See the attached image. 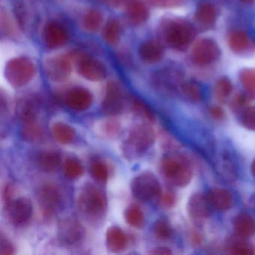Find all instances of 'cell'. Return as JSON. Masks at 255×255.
Listing matches in <instances>:
<instances>
[{
	"label": "cell",
	"mask_w": 255,
	"mask_h": 255,
	"mask_svg": "<svg viewBox=\"0 0 255 255\" xmlns=\"http://www.w3.org/2000/svg\"><path fill=\"white\" fill-rule=\"evenodd\" d=\"M77 207L80 216L89 225H101L107 216V194L92 183H86L79 191Z\"/></svg>",
	"instance_id": "obj_1"
},
{
	"label": "cell",
	"mask_w": 255,
	"mask_h": 255,
	"mask_svg": "<svg viewBox=\"0 0 255 255\" xmlns=\"http://www.w3.org/2000/svg\"><path fill=\"white\" fill-rule=\"evenodd\" d=\"M156 140L154 129L150 123L143 122L132 127L121 146L125 159L134 161L144 156L151 148Z\"/></svg>",
	"instance_id": "obj_2"
},
{
	"label": "cell",
	"mask_w": 255,
	"mask_h": 255,
	"mask_svg": "<svg viewBox=\"0 0 255 255\" xmlns=\"http://www.w3.org/2000/svg\"><path fill=\"white\" fill-rule=\"evenodd\" d=\"M160 171L164 178L176 187L187 186L193 176L190 161L179 153H171L164 156L160 162Z\"/></svg>",
	"instance_id": "obj_3"
},
{
	"label": "cell",
	"mask_w": 255,
	"mask_h": 255,
	"mask_svg": "<svg viewBox=\"0 0 255 255\" xmlns=\"http://www.w3.org/2000/svg\"><path fill=\"white\" fill-rule=\"evenodd\" d=\"M130 189L134 198L143 202L159 199L162 193L159 180L150 171H144L135 176L131 181Z\"/></svg>",
	"instance_id": "obj_4"
},
{
	"label": "cell",
	"mask_w": 255,
	"mask_h": 255,
	"mask_svg": "<svg viewBox=\"0 0 255 255\" xmlns=\"http://www.w3.org/2000/svg\"><path fill=\"white\" fill-rule=\"evenodd\" d=\"M35 67L33 62L26 57H17L11 59L5 68L7 81L14 88H22L33 78Z\"/></svg>",
	"instance_id": "obj_5"
},
{
	"label": "cell",
	"mask_w": 255,
	"mask_h": 255,
	"mask_svg": "<svg viewBox=\"0 0 255 255\" xmlns=\"http://www.w3.org/2000/svg\"><path fill=\"white\" fill-rule=\"evenodd\" d=\"M41 211L47 217L57 214L63 207L65 198L59 186L52 183L43 185L38 193Z\"/></svg>",
	"instance_id": "obj_6"
},
{
	"label": "cell",
	"mask_w": 255,
	"mask_h": 255,
	"mask_svg": "<svg viewBox=\"0 0 255 255\" xmlns=\"http://www.w3.org/2000/svg\"><path fill=\"white\" fill-rule=\"evenodd\" d=\"M193 36V28L181 20L171 22L165 29V41L175 50H184L190 44Z\"/></svg>",
	"instance_id": "obj_7"
},
{
	"label": "cell",
	"mask_w": 255,
	"mask_h": 255,
	"mask_svg": "<svg viewBox=\"0 0 255 255\" xmlns=\"http://www.w3.org/2000/svg\"><path fill=\"white\" fill-rule=\"evenodd\" d=\"M125 104L126 98L120 85L115 81L109 82L101 104L103 113L109 117H116L123 113Z\"/></svg>",
	"instance_id": "obj_8"
},
{
	"label": "cell",
	"mask_w": 255,
	"mask_h": 255,
	"mask_svg": "<svg viewBox=\"0 0 255 255\" xmlns=\"http://www.w3.org/2000/svg\"><path fill=\"white\" fill-rule=\"evenodd\" d=\"M57 237L62 244L74 246L83 241L86 237V230L77 219L64 218L58 222Z\"/></svg>",
	"instance_id": "obj_9"
},
{
	"label": "cell",
	"mask_w": 255,
	"mask_h": 255,
	"mask_svg": "<svg viewBox=\"0 0 255 255\" xmlns=\"http://www.w3.org/2000/svg\"><path fill=\"white\" fill-rule=\"evenodd\" d=\"M5 213L8 221L15 226L26 225L33 214L32 201L26 197L13 198L5 204Z\"/></svg>",
	"instance_id": "obj_10"
},
{
	"label": "cell",
	"mask_w": 255,
	"mask_h": 255,
	"mask_svg": "<svg viewBox=\"0 0 255 255\" xmlns=\"http://www.w3.org/2000/svg\"><path fill=\"white\" fill-rule=\"evenodd\" d=\"M44 69L47 77L52 81H65L72 71L71 57L68 55H59L49 58L44 64Z\"/></svg>",
	"instance_id": "obj_11"
},
{
	"label": "cell",
	"mask_w": 255,
	"mask_h": 255,
	"mask_svg": "<svg viewBox=\"0 0 255 255\" xmlns=\"http://www.w3.org/2000/svg\"><path fill=\"white\" fill-rule=\"evenodd\" d=\"M39 100L33 95L23 96L18 100L15 107L16 116L21 125L38 122L39 117Z\"/></svg>",
	"instance_id": "obj_12"
},
{
	"label": "cell",
	"mask_w": 255,
	"mask_h": 255,
	"mask_svg": "<svg viewBox=\"0 0 255 255\" xmlns=\"http://www.w3.org/2000/svg\"><path fill=\"white\" fill-rule=\"evenodd\" d=\"M220 54L219 46L213 40L204 38L196 43L192 49V58L196 65L204 66L213 63Z\"/></svg>",
	"instance_id": "obj_13"
},
{
	"label": "cell",
	"mask_w": 255,
	"mask_h": 255,
	"mask_svg": "<svg viewBox=\"0 0 255 255\" xmlns=\"http://www.w3.org/2000/svg\"><path fill=\"white\" fill-rule=\"evenodd\" d=\"M77 68L79 74L89 81H101L107 77L106 67L100 61L89 56L80 57Z\"/></svg>",
	"instance_id": "obj_14"
},
{
	"label": "cell",
	"mask_w": 255,
	"mask_h": 255,
	"mask_svg": "<svg viewBox=\"0 0 255 255\" xmlns=\"http://www.w3.org/2000/svg\"><path fill=\"white\" fill-rule=\"evenodd\" d=\"M93 95L84 87H75L68 91L65 97V104L68 108L77 113L86 111L92 107Z\"/></svg>",
	"instance_id": "obj_15"
},
{
	"label": "cell",
	"mask_w": 255,
	"mask_h": 255,
	"mask_svg": "<svg viewBox=\"0 0 255 255\" xmlns=\"http://www.w3.org/2000/svg\"><path fill=\"white\" fill-rule=\"evenodd\" d=\"M68 34L65 28L57 22H49L44 29V41L50 50L59 48L66 44Z\"/></svg>",
	"instance_id": "obj_16"
},
{
	"label": "cell",
	"mask_w": 255,
	"mask_h": 255,
	"mask_svg": "<svg viewBox=\"0 0 255 255\" xmlns=\"http://www.w3.org/2000/svg\"><path fill=\"white\" fill-rule=\"evenodd\" d=\"M213 209L207 194L195 193L188 201V213L191 218L197 220H204L210 217Z\"/></svg>",
	"instance_id": "obj_17"
},
{
	"label": "cell",
	"mask_w": 255,
	"mask_h": 255,
	"mask_svg": "<svg viewBox=\"0 0 255 255\" xmlns=\"http://www.w3.org/2000/svg\"><path fill=\"white\" fill-rule=\"evenodd\" d=\"M106 244L110 252L121 253L128 248L129 238L122 228L113 225L110 227L106 233Z\"/></svg>",
	"instance_id": "obj_18"
},
{
	"label": "cell",
	"mask_w": 255,
	"mask_h": 255,
	"mask_svg": "<svg viewBox=\"0 0 255 255\" xmlns=\"http://www.w3.org/2000/svg\"><path fill=\"white\" fill-rule=\"evenodd\" d=\"M207 195L212 207L215 210L228 211L234 206V196L228 189L224 188H213Z\"/></svg>",
	"instance_id": "obj_19"
},
{
	"label": "cell",
	"mask_w": 255,
	"mask_h": 255,
	"mask_svg": "<svg viewBox=\"0 0 255 255\" xmlns=\"http://www.w3.org/2000/svg\"><path fill=\"white\" fill-rule=\"evenodd\" d=\"M233 227L236 235L240 238H250L255 234V221L249 213H240L236 216Z\"/></svg>",
	"instance_id": "obj_20"
},
{
	"label": "cell",
	"mask_w": 255,
	"mask_h": 255,
	"mask_svg": "<svg viewBox=\"0 0 255 255\" xmlns=\"http://www.w3.org/2000/svg\"><path fill=\"white\" fill-rule=\"evenodd\" d=\"M126 15L132 24L141 25L148 19V8L141 0H130L127 5Z\"/></svg>",
	"instance_id": "obj_21"
},
{
	"label": "cell",
	"mask_w": 255,
	"mask_h": 255,
	"mask_svg": "<svg viewBox=\"0 0 255 255\" xmlns=\"http://www.w3.org/2000/svg\"><path fill=\"white\" fill-rule=\"evenodd\" d=\"M164 50L162 44L156 40H148L141 44L139 55L141 60L147 64L159 62L163 57Z\"/></svg>",
	"instance_id": "obj_22"
},
{
	"label": "cell",
	"mask_w": 255,
	"mask_h": 255,
	"mask_svg": "<svg viewBox=\"0 0 255 255\" xmlns=\"http://www.w3.org/2000/svg\"><path fill=\"white\" fill-rule=\"evenodd\" d=\"M61 153L57 150H44L37 156V163L41 171L50 173L56 171L62 164Z\"/></svg>",
	"instance_id": "obj_23"
},
{
	"label": "cell",
	"mask_w": 255,
	"mask_h": 255,
	"mask_svg": "<svg viewBox=\"0 0 255 255\" xmlns=\"http://www.w3.org/2000/svg\"><path fill=\"white\" fill-rule=\"evenodd\" d=\"M51 133L54 139L62 144L74 142L77 137L75 129L71 125L62 122H55L51 127Z\"/></svg>",
	"instance_id": "obj_24"
},
{
	"label": "cell",
	"mask_w": 255,
	"mask_h": 255,
	"mask_svg": "<svg viewBox=\"0 0 255 255\" xmlns=\"http://www.w3.org/2000/svg\"><path fill=\"white\" fill-rule=\"evenodd\" d=\"M132 113L147 123L152 124L156 121V116L152 109L144 101L136 97H132L130 101Z\"/></svg>",
	"instance_id": "obj_25"
},
{
	"label": "cell",
	"mask_w": 255,
	"mask_h": 255,
	"mask_svg": "<svg viewBox=\"0 0 255 255\" xmlns=\"http://www.w3.org/2000/svg\"><path fill=\"white\" fill-rule=\"evenodd\" d=\"M98 131L103 138L116 139L122 134V125L116 117H110L101 122L98 128Z\"/></svg>",
	"instance_id": "obj_26"
},
{
	"label": "cell",
	"mask_w": 255,
	"mask_h": 255,
	"mask_svg": "<svg viewBox=\"0 0 255 255\" xmlns=\"http://www.w3.org/2000/svg\"><path fill=\"white\" fill-rule=\"evenodd\" d=\"M250 38L246 32L237 30L232 32L228 39V44L231 50L237 53L246 51L250 47Z\"/></svg>",
	"instance_id": "obj_27"
},
{
	"label": "cell",
	"mask_w": 255,
	"mask_h": 255,
	"mask_svg": "<svg viewBox=\"0 0 255 255\" xmlns=\"http://www.w3.org/2000/svg\"><path fill=\"white\" fill-rule=\"evenodd\" d=\"M125 219L129 226L135 229H141L145 225L144 213L136 204H131L125 210Z\"/></svg>",
	"instance_id": "obj_28"
},
{
	"label": "cell",
	"mask_w": 255,
	"mask_h": 255,
	"mask_svg": "<svg viewBox=\"0 0 255 255\" xmlns=\"http://www.w3.org/2000/svg\"><path fill=\"white\" fill-rule=\"evenodd\" d=\"M64 174L70 180L80 178L85 173L83 163L75 156H68L64 162Z\"/></svg>",
	"instance_id": "obj_29"
},
{
	"label": "cell",
	"mask_w": 255,
	"mask_h": 255,
	"mask_svg": "<svg viewBox=\"0 0 255 255\" xmlns=\"http://www.w3.org/2000/svg\"><path fill=\"white\" fill-rule=\"evenodd\" d=\"M20 134L23 139L29 142H38L44 136V129L39 122L29 125H21Z\"/></svg>",
	"instance_id": "obj_30"
},
{
	"label": "cell",
	"mask_w": 255,
	"mask_h": 255,
	"mask_svg": "<svg viewBox=\"0 0 255 255\" xmlns=\"http://www.w3.org/2000/svg\"><path fill=\"white\" fill-rule=\"evenodd\" d=\"M122 32V26L120 22L116 19L108 21L104 29V38L110 45H116L120 41Z\"/></svg>",
	"instance_id": "obj_31"
},
{
	"label": "cell",
	"mask_w": 255,
	"mask_h": 255,
	"mask_svg": "<svg viewBox=\"0 0 255 255\" xmlns=\"http://www.w3.org/2000/svg\"><path fill=\"white\" fill-rule=\"evenodd\" d=\"M195 17L201 24L210 26L216 21V10L212 4L202 2L197 8Z\"/></svg>",
	"instance_id": "obj_32"
},
{
	"label": "cell",
	"mask_w": 255,
	"mask_h": 255,
	"mask_svg": "<svg viewBox=\"0 0 255 255\" xmlns=\"http://www.w3.org/2000/svg\"><path fill=\"white\" fill-rule=\"evenodd\" d=\"M90 173L92 177L100 183H106L110 176V171L107 164L97 158L91 162Z\"/></svg>",
	"instance_id": "obj_33"
},
{
	"label": "cell",
	"mask_w": 255,
	"mask_h": 255,
	"mask_svg": "<svg viewBox=\"0 0 255 255\" xmlns=\"http://www.w3.org/2000/svg\"><path fill=\"white\" fill-rule=\"evenodd\" d=\"M102 23V14L96 9L90 10L83 19V26L88 32H97L99 30Z\"/></svg>",
	"instance_id": "obj_34"
},
{
	"label": "cell",
	"mask_w": 255,
	"mask_h": 255,
	"mask_svg": "<svg viewBox=\"0 0 255 255\" xmlns=\"http://www.w3.org/2000/svg\"><path fill=\"white\" fill-rule=\"evenodd\" d=\"M153 231L156 238L161 240H166L171 238L173 230L168 220L159 219L153 224Z\"/></svg>",
	"instance_id": "obj_35"
},
{
	"label": "cell",
	"mask_w": 255,
	"mask_h": 255,
	"mask_svg": "<svg viewBox=\"0 0 255 255\" xmlns=\"http://www.w3.org/2000/svg\"><path fill=\"white\" fill-rule=\"evenodd\" d=\"M182 91L188 101L192 103H198L203 98L201 87L194 82H188L182 86Z\"/></svg>",
	"instance_id": "obj_36"
},
{
	"label": "cell",
	"mask_w": 255,
	"mask_h": 255,
	"mask_svg": "<svg viewBox=\"0 0 255 255\" xmlns=\"http://www.w3.org/2000/svg\"><path fill=\"white\" fill-rule=\"evenodd\" d=\"M240 82L249 95L255 96V69H245L240 73Z\"/></svg>",
	"instance_id": "obj_37"
},
{
	"label": "cell",
	"mask_w": 255,
	"mask_h": 255,
	"mask_svg": "<svg viewBox=\"0 0 255 255\" xmlns=\"http://www.w3.org/2000/svg\"><path fill=\"white\" fill-rule=\"evenodd\" d=\"M233 92V86L228 78L219 79L215 86V94L219 100H225L231 95Z\"/></svg>",
	"instance_id": "obj_38"
},
{
	"label": "cell",
	"mask_w": 255,
	"mask_h": 255,
	"mask_svg": "<svg viewBox=\"0 0 255 255\" xmlns=\"http://www.w3.org/2000/svg\"><path fill=\"white\" fill-rule=\"evenodd\" d=\"M240 123L246 129L255 131V107L245 108L240 115Z\"/></svg>",
	"instance_id": "obj_39"
},
{
	"label": "cell",
	"mask_w": 255,
	"mask_h": 255,
	"mask_svg": "<svg viewBox=\"0 0 255 255\" xmlns=\"http://www.w3.org/2000/svg\"><path fill=\"white\" fill-rule=\"evenodd\" d=\"M231 253L235 255H253L255 249L249 243L243 241L234 242L230 246Z\"/></svg>",
	"instance_id": "obj_40"
},
{
	"label": "cell",
	"mask_w": 255,
	"mask_h": 255,
	"mask_svg": "<svg viewBox=\"0 0 255 255\" xmlns=\"http://www.w3.org/2000/svg\"><path fill=\"white\" fill-rule=\"evenodd\" d=\"M15 247L12 242L3 234L0 235V255H12L15 254Z\"/></svg>",
	"instance_id": "obj_41"
},
{
	"label": "cell",
	"mask_w": 255,
	"mask_h": 255,
	"mask_svg": "<svg viewBox=\"0 0 255 255\" xmlns=\"http://www.w3.org/2000/svg\"><path fill=\"white\" fill-rule=\"evenodd\" d=\"M159 200L164 207L170 209L172 208L175 205L176 202H177V196L173 191L166 190L164 192H162Z\"/></svg>",
	"instance_id": "obj_42"
},
{
	"label": "cell",
	"mask_w": 255,
	"mask_h": 255,
	"mask_svg": "<svg viewBox=\"0 0 255 255\" xmlns=\"http://www.w3.org/2000/svg\"><path fill=\"white\" fill-rule=\"evenodd\" d=\"M210 117L217 122L223 121L225 118V113L223 109L219 106H212L209 110Z\"/></svg>",
	"instance_id": "obj_43"
},
{
	"label": "cell",
	"mask_w": 255,
	"mask_h": 255,
	"mask_svg": "<svg viewBox=\"0 0 255 255\" xmlns=\"http://www.w3.org/2000/svg\"><path fill=\"white\" fill-rule=\"evenodd\" d=\"M247 99L243 96H238L233 101L231 108L233 111L236 113H241L245 108H246Z\"/></svg>",
	"instance_id": "obj_44"
},
{
	"label": "cell",
	"mask_w": 255,
	"mask_h": 255,
	"mask_svg": "<svg viewBox=\"0 0 255 255\" xmlns=\"http://www.w3.org/2000/svg\"><path fill=\"white\" fill-rule=\"evenodd\" d=\"M14 189L12 185L7 184L2 192V199L4 202L6 204L10 201L13 199V195H14Z\"/></svg>",
	"instance_id": "obj_45"
},
{
	"label": "cell",
	"mask_w": 255,
	"mask_h": 255,
	"mask_svg": "<svg viewBox=\"0 0 255 255\" xmlns=\"http://www.w3.org/2000/svg\"><path fill=\"white\" fill-rule=\"evenodd\" d=\"M153 5L159 7H171L177 5L181 0H150Z\"/></svg>",
	"instance_id": "obj_46"
},
{
	"label": "cell",
	"mask_w": 255,
	"mask_h": 255,
	"mask_svg": "<svg viewBox=\"0 0 255 255\" xmlns=\"http://www.w3.org/2000/svg\"><path fill=\"white\" fill-rule=\"evenodd\" d=\"M172 253L171 249L167 247H156L154 249H152L149 252L150 255H168Z\"/></svg>",
	"instance_id": "obj_47"
},
{
	"label": "cell",
	"mask_w": 255,
	"mask_h": 255,
	"mask_svg": "<svg viewBox=\"0 0 255 255\" xmlns=\"http://www.w3.org/2000/svg\"><path fill=\"white\" fill-rule=\"evenodd\" d=\"M192 241H193V243H195V244H200V243H201V240H202L201 236L199 234H198V233H194L192 235Z\"/></svg>",
	"instance_id": "obj_48"
},
{
	"label": "cell",
	"mask_w": 255,
	"mask_h": 255,
	"mask_svg": "<svg viewBox=\"0 0 255 255\" xmlns=\"http://www.w3.org/2000/svg\"><path fill=\"white\" fill-rule=\"evenodd\" d=\"M104 2H107V3L111 4L113 5H121L123 2L124 0H102Z\"/></svg>",
	"instance_id": "obj_49"
},
{
	"label": "cell",
	"mask_w": 255,
	"mask_h": 255,
	"mask_svg": "<svg viewBox=\"0 0 255 255\" xmlns=\"http://www.w3.org/2000/svg\"><path fill=\"white\" fill-rule=\"evenodd\" d=\"M252 172L255 177V158L254 159L253 162H252Z\"/></svg>",
	"instance_id": "obj_50"
},
{
	"label": "cell",
	"mask_w": 255,
	"mask_h": 255,
	"mask_svg": "<svg viewBox=\"0 0 255 255\" xmlns=\"http://www.w3.org/2000/svg\"><path fill=\"white\" fill-rule=\"evenodd\" d=\"M242 2H244V3H252V2H254V0H241Z\"/></svg>",
	"instance_id": "obj_51"
}]
</instances>
